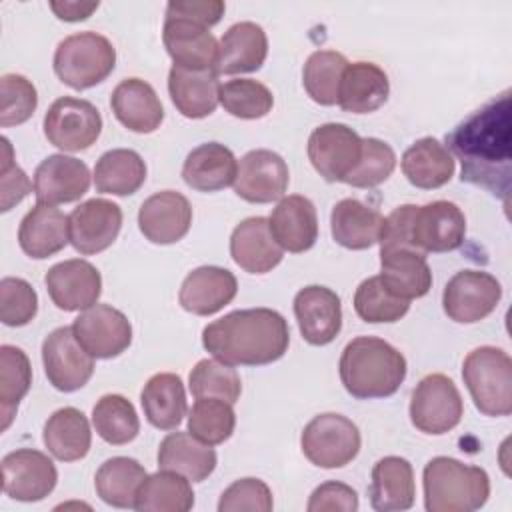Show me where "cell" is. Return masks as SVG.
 Instances as JSON below:
<instances>
[{"label":"cell","instance_id":"1","mask_svg":"<svg viewBox=\"0 0 512 512\" xmlns=\"http://www.w3.org/2000/svg\"><path fill=\"white\" fill-rule=\"evenodd\" d=\"M510 112V90H506L446 134V148L462 164L460 180L504 200L512 174Z\"/></svg>","mask_w":512,"mask_h":512},{"label":"cell","instance_id":"2","mask_svg":"<svg viewBox=\"0 0 512 512\" xmlns=\"http://www.w3.org/2000/svg\"><path fill=\"white\" fill-rule=\"evenodd\" d=\"M288 344V322L272 308L234 310L202 330V346L230 366L272 364L286 354Z\"/></svg>","mask_w":512,"mask_h":512},{"label":"cell","instance_id":"3","mask_svg":"<svg viewBox=\"0 0 512 512\" xmlns=\"http://www.w3.org/2000/svg\"><path fill=\"white\" fill-rule=\"evenodd\" d=\"M406 358L390 342L376 336L352 338L338 362L344 390L358 400L388 398L406 378Z\"/></svg>","mask_w":512,"mask_h":512},{"label":"cell","instance_id":"4","mask_svg":"<svg viewBox=\"0 0 512 512\" xmlns=\"http://www.w3.org/2000/svg\"><path fill=\"white\" fill-rule=\"evenodd\" d=\"M422 486L428 512H474L490 496L486 470L450 456L428 460L422 472Z\"/></svg>","mask_w":512,"mask_h":512},{"label":"cell","instance_id":"5","mask_svg":"<svg viewBox=\"0 0 512 512\" xmlns=\"http://www.w3.org/2000/svg\"><path fill=\"white\" fill-rule=\"evenodd\" d=\"M462 380L484 416H508L512 412V360L506 350L478 346L462 362Z\"/></svg>","mask_w":512,"mask_h":512},{"label":"cell","instance_id":"6","mask_svg":"<svg viewBox=\"0 0 512 512\" xmlns=\"http://www.w3.org/2000/svg\"><path fill=\"white\" fill-rule=\"evenodd\" d=\"M116 66L114 44L92 30L60 40L54 52V72L66 86L86 90L104 82Z\"/></svg>","mask_w":512,"mask_h":512},{"label":"cell","instance_id":"7","mask_svg":"<svg viewBox=\"0 0 512 512\" xmlns=\"http://www.w3.org/2000/svg\"><path fill=\"white\" fill-rule=\"evenodd\" d=\"M358 426L336 412L314 416L300 434L302 454L320 468H342L350 464L360 452Z\"/></svg>","mask_w":512,"mask_h":512},{"label":"cell","instance_id":"8","mask_svg":"<svg viewBox=\"0 0 512 512\" xmlns=\"http://www.w3.org/2000/svg\"><path fill=\"white\" fill-rule=\"evenodd\" d=\"M410 422L416 430L432 436L454 430L464 416L462 396L446 374L424 376L410 398Z\"/></svg>","mask_w":512,"mask_h":512},{"label":"cell","instance_id":"9","mask_svg":"<svg viewBox=\"0 0 512 512\" xmlns=\"http://www.w3.org/2000/svg\"><path fill=\"white\" fill-rule=\"evenodd\" d=\"M44 136L62 152L88 150L102 132L100 110L74 96H62L50 104L44 114Z\"/></svg>","mask_w":512,"mask_h":512},{"label":"cell","instance_id":"10","mask_svg":"<svg viewBox=\"0 0 512 512\" xmlns=\"http://www.w3.org/2000/svg\"><path fill=\"white\" fill-rule=\"evenodd\" d=\"M502 298V284L484 270H460L444 286V314L458 324H474L490 316Z\"/></svg>","mask_w":512,"mask_h":512},{"label":"cell","instance_id":"11","mask_svg":"<svg viewBox=\"0 0 512 512\" xmlns=\"http://www.w3.org/2000/svg\"><path fill=\"white\" fill-rule=\"evenodd\" d=\"M42 364L48 382L60 392L84 388L94 374V358L76 340L72 326H60L44 338Z\"/></svg>","mask_w":512,"mask_h":512},{"label":"cell","instance_id":"12","mask_svg":"<svg viewBox=\"0 0 512 512\" xmlns=\"http://www.w3.org/2000/svg\"><path fill=\"white\" fill-rule=\"evenodd\" d=\"M362 154V138L346 124L328 122L312 130L308 160L326 182H344Z\"/></svg>","mask_w":512,"mask_h":512},{"label":"cell","instance_id":"13","mask_svg":"<svg viewBox=\"0 0 512 512\" xmlns=\"http://www.w3.org/2000/svg\"><path fill=\"white\" fill-rule=\"evenodd\" d=\"M58 482L54 462L40 450L18 448L2 458V490L18 502L44 500Z\"/></svg>","mask_w":512,"mask_h":512},{"label":"cell","instance_id":"14","mask_svg":"<svg viewBox=\"0 0 512 512\" xmlns=\"http://www.w3.org/2000/svg\"><path fill=\"white\" fill-rule=\"evenodd\" d=\"M290 182L286 160L266 148L250 150L240 158L234 192L252 204H268L284 198Z\"/></svg>","mask_w":512,"mask_h":512},{"label":"cell","instance_id":"15","mask_svg":"<svg viewBox=\"0 0 512 512\" xmlns=\"http://www.w3.org/2000/svg\"><path fill=\"white\" fill-rule=\"evenodd\" d=\"M72 330L82 348L100 360L116 358L132 344L130 320L108 304H94L84 310L74 320Z\"/></svg>","mask_w":512,"mask_h":512},{"label":"cell","instance_id":"16","mask_svg":"<svg viewBox=\"0 0 512 512\" xmlns=\"http://www.w3.org/2000/svg\"><path fill=\"white\" fill-rule=\"evenodd\" d=\"M122 228V210L106 198H90L68 216L70 244L76 252L90 256L114 244Z\"/></svg>","mask_w":512,"mask_h":512},{"label":"cell","instance_id":"17","mask_svg":"<svg viewBox=\"0 0 512 512\" xmlns=\"http://www.w3.org/2000/svg\"><path fill=\"white\" fill-rule=\"evenodd\" d=\"M44 284L50 300L64 312L88 310L102 294V276L94 264L82 258H70L54 264Z\"/></svg>","mask_w":512,"mask_h":512},{"label":"cell","instance_id":"18","mask_svg":"<svg viewBox=\"0 0 512 512\" xmlns=\"http://www.w3.org/2000/svg\"><path fill=\"white\" fill-rule=\"evenodd\" d=\"M466 236L464 212L448 200H434L416 208L412 242L420 254L452 252Z\"/></svg>","mask_w":512,"mask_h":512},{"label":"cell","instance_id":"19","mask_svg":"<svg viewBox=\"0 0 512 512\" xmlns=\"http://www.w3.org/2000/svg\"><path fill=\"white\" fill-rule=\"evenodd\" d=\"M294 316L308 344L326 346L342 330L340 296L326 286H304L294 296Z\"/></svg>","mask_w":512,"mask_h":512},{"label":"cell","instance_id":"20","mask_svg":"<svg viewBox=\"0 0 512 512\" xmlns=\"http://www.w3.org/2000/svg\"><path fill=\"white\" fill-rule=\"evenodd\" d=\"M90 180L86 162L66 154H50L36 166L34 194L40 204H68L88 192Z\"/></svg>","mask_w":512,"mask_h":512},{"label":"cell","instance_id":"21","mask_svg":"<svg viewBox=\"0 0 512 512\" xmlns=\"http://www.w3.org/2000/svg\"><path fill=\"white\" fill-rule=\"evenodd\" d=\"M192 224V206L176 190H160L148 196L138 210V228L152 244H174L182 240Z\"/></svg>","mask_w":512,"mask_h":512},{"label":"cell","instance_id":"22","mask_svg":"<svg viewBox=\"0 0 512 512\" xmlns=\"http://www.w3.org/2000/svg\"><path fill=\"white\" fill-rule=\"evenodd\" d=\"M162 42L174 66L210 70L216 64L218 42L208 26L182 16H164Z\"/></svg>","mask_w":512,"mask_h":512},{"label":"cell","instance_id":"23","mask_svg":"<svg viewBox=\"0 0 512 512\" xmlns=\"http://www.w3.org/2000/svg\"><path fill=\"white\" fill-rule=\"evenodd\" d=\"M268 56V38L256 22H236L218 40L214 70L218 76L256 72Z\"/></svg>","mask_w":512,"mask_h":512},{"label":"cell","instance_id":"24","mask_svg":"<svg viewBox=\"0 0 512 512\" xmlns=\"http://www.w3.org/2000/svg\"><path fill=\"white\" fill-rule=\"evenodd\" d=\"M270 232L282 250L300 254L310 250L318 240V214L310 198L292 194L284 196L268 218Z\"/></svg>","mask_w":512,"mask_h":512},{"label":"cell","instance_id":"25","mask_svg":"<svg viewBox=\"0 0 512 512\" xmlns=\"http://www.w3.org/2000/svg\"><path fill=\"white\" fill-rule=\"evenodd\" d=\"M236 292L238 280L230 270L220 266H200L184 278L178 302L190 314L210 316L230 304Z\"/></svg>","mask_w":512,"mask_h":512},{"label":"cell","instance_id":"26","mask_svg":"<svg viewBox=\"0 0 512 512\" xmlns=\"http://www.w3.org/2000/svg\"><path fill=\"white\" fill-rule=\"evenodd\" d=\"M230 256L244 272L266 274L282 262L284 250L274 240L268 218L250 216L232 230Z\"/></svg>","mask_w":512,"mask_h":512},{"label":"cell","instance_id":"27","mask_svg":"<svg viewBox=\"0 0 512 512\" xmlns=\"http://www.w3.org/2000/svg\"><path fill=\"white\" fill-rule=\"evenodd\" d=\"M110 108L116 120L136 134H150L160 128L164 108L156 90L140 78H124L110 96Z\"/></svg>","mask_w":512,"mask_h":512},{"label":"cell","instance_id":"28","mask_svg":"<svg viewBox=\"0 0 512 512\" xmlns=\"http://www.w3.org/2000/svg\"><path fill=\"white\" fill-rule=\"evenodd\" d=\"M68 242V216L62 210L38 202L24 214L18 228V244L26 256L44 260L64 250Z\"/></svg>","mask_w":512,"mask_h":512},{"label":"cell","instance_id":"29","mask_svg":"<svg viewBox=\"0 0 512 512\" xmlns=\"http://www.w3.org/2000/svg\"><path fill=\"white\" fill-rule=\"evenodd\" d=\"M390 94L386 72L374 62H348L338 86V106L350 114H370L384 106Z\"/></svg>","mask_w":512,"mask_h":512},{"label":"cell","instance_id":"30","mask_svg":"<svg viewBox=\"0 0 512 512\" xmlns=\"http://www.w3.org/2000/svg\"><path fill=\"white\" fill-rule=\"evenodd\" d=\"M168 94L182 116L192 120L206 118L220 102V80L214 68L190 70L172 66L168 72Z\"/></svg>","mask_w":512,"mask_h":512},{"label":"cell","instance_id":"31","mask_svg":"<svg viewBox=\"0 0 512 512\" xmlns=\"http://www.w3.org/2000/svg\"><path fill=\"white\" fill-rule=\"evenodd\" d=\"M368 496L376 512L410 510L416 496L412 464L400 456L380 458L372 468Z\"/></svg>","mask_w":512,"mask_h":512},{"label":"cell","instance_id":"32","mask_svg":"<svg viewBox=\"0 0 512 512\" xmlns=\"http://www.w3.org/2000/svg\"><path fill=\"white\" fill-rule=\"evenodd\" d=\"M380 280L398 298H422L432 288V272L426 256L410 248L380 250Z\"/></svg>","mask_w":512,"mask_h":512},{"label":"cell","instance_id":"33","mask_svg":"<svg viewBox=\"0 0 512 512\" xmlns=\"http://www.w3.org/2000/svg\"><path fill=\"white\" fill-rule=\"evenodd\" d=\"M238 162L230 148L220 142L196 146L184 160L182 180L198 192H218L234 184Z\"/></svg>","mask_w":512,"mask_h":512},{"label":"cell","instance_id":"34","mask_svg":"<svg viewBox=\"0 0 512 512\" xmlns=\"http://www.w3.org/2000/svg\"><path fill=\"white\" fill-rule=\"evenodd\" d=\"M384 216L360 202L358 198H344L334 204L330 214V230L336 244L348 250H366L380 240Z\"/></svg>","mask_w":512,"mask_h":512},{"label":"cell","instance_id":"35","mask_svg":"<svg viewBox=\"0 0 512 512\" xmlns=\"http://www.w3.org/2000/svg\"><path fill=\"white\" fill-rule=\"evenodd\" d=\"M400 168L406 180L422 190H436L450 182L456 170L450 150L432 136L416 140L402 154Z\"/></svg>","mask_w":512,"mask_h":512},{"label":"cell","instance_id":"36","mask_svg":"<svg viewBox=\"0 0 512 512\" xmlns=\"http://www.w3.org/2000/svg\"><path fill=\"white\" fill-rule=\"evenodd\" d=\"M146 420L158 430H174L188 412L182 378L174 372H158L148 378L140 392Z\"/></svg>","mask_w":512,"mask_h":512},{"label":"cell","instance_id":"37","mask_svg":"<svg viewBox=\"0 0 512 512\" xmlns=\"http://www.w3.org/2000/svg\"><path fill=\"white\" fill-rule=\"evenodd\" d=\"M216 450L190 432H170L158 446V468L172 470L192 482L206 480L216 468Z\"/></svg>","mask_w":512,"mask_h":512},{"label":"cell","instance_id":"38","mask_svg":"<svg viewBox=\"0 0 512 512\" xmlns=\"http://www.w3.org/2000/svg\"><path fill=\"white\" fill-rule=\"evenodd\" d=\"M42 440L48 452L60 462L82 460L92 444L90 422L82 410L66 406L48 416Z\"/></svg>","mask_w":512,"mask_h":512},{"label":"cell","instance_id":"39","mask_svg":"<svg viewBox=\"0 0 512 512\" xmlns=\"http://www.w3.org/2000/svg\"><path fill=\"white\" fill-rule=\"evenodd\" d=\"M92 178L102 194L130 196L146 182V162L136 150L112 148L98 158Z\"/></svg>","mask_w":512,"mask_h":512},{"label":"cell","instance_id":"40","mask_svg":"<svg viewBox=\"0 0 512 512\" xmlns=\"http://www.w3.org/2000/svg\"><path fill=\"white\" fill-rule=\"evenodd\" d=\"M194 506L190 480L172 470H158L144 478L136 492L138 512H188Z\"/></svg>","mask_w":512,"mask_h":512},{"label":"cell","instance_id":"41","mask_svg":"<svg viewBox=\"0 0 512 512\" xmlns=\"http://www.w3.org/2000/svg\"><path fill=\"white\" fill-rule=\"evenodd\" d=\"M146 468L128 456H114L100 464L94 488L102 502L114 508H134L136 492L146 478Z\"/></svg>","mask_w":512,"mask_h":512},{"label":"cell","instance_id":"42","mask_svg":"<svg viewBox=\"0 0 512 512\" xmlns=\"http://www.w3.org/2000/svg\"><path fill=\"white\" fill-rule=\"evenodd\" d=\"M32 386V366L26 352L12 344L0 346V412L6 430L18 410L20 400Z\"/></svg>","mask_w":512,"mask_h":512},{"label":"cell","instance_id":"43","mask_svg":"<svg viewBox=\"0 0 512 512\" xmlns=\"http://www.w3.org/2000/svg\"><path fill=\"white\" fill-rule=\"evenodd\" d=\"M92 426L96 434L112 446L128 444L140 432L136 408L122 394H106L94 404Z\"/></svg>","mask_w":512,"mask_h":512},{"label":"cell","instance_id":"44","mask_svg":"<svg viewBox=\"0 0 512 512\" xmlns=\"http://www.w3.org/2000/svg\"><path fill=\"white\" fill-rule=\"evenodd\" d=\"M346 66V56L336 50L312 52L302 70L306 94L320 106H334L338 102V86Z\"/></svg>","mask_w":512,"mask_h":512},{"label":"cell","instance_id":"45","mask_svg":"<svg viewBox=\"0 0 512 512\" xmlns=\"http://www.w3.org/2000/svg\"><path fill=\"white\" fill-rule=\"evenodd\" d=\"M236 428V414L230 402L220 398H196L188 414V432L204 444L226 442Z\"/></svg>","mask_w":512,"mask_h":512},{"label":"cell","instance_id":"46","mask_svg":"<svg viewBox=\"0 0 512 512\" xmlns=\"http://www.w3.org/2000/svg\"><path fill=\"white\" fill-rule=\"evenodd\" d=\"M188 388L194 398H220L230 404L238 402L242 394V382L234 366L216 358L196 362L188 376Z\"/></svg>","mask_w":512,"mask_h":512},{"label":"cell","instance_id":"47","mask_svg":"<svg viewBox=\"0 0 512 512\" xmlns=\"http://www.w3.org/2000/svg\"><path fill=\"white\" fill-rule=\"evenodd\" d=\"M356 314L370 324L398 322L410 310V302L394 296L380 276H370L362 280L354 292Z\"/></svg>","mask_w":512,"mask_h":512},{"label":"cell","instance_id":"48","mask_svg":"<svg viewBox=\"0 0 512 512\" xmlns=\"http://www.w3.org/2000/svg\"><path fill=\"white\" fill-rule=\"evenodd\" d=\"M220 104L236 118L258 120L272 110L274 96L268 86L258 80L234 78L220 84Z\"/></svg>","mask_w":512,"mask_h":512},{"label":"cell","instance_id":"49","mask_svg":"<svg viewBox=\"0 0 512 512\" xmlns=\"http://www.w3.org/2000/svg\"><path fill=\"white\" fill-rule=\"evenodd\" d=\"M396 168V154L390 144L378 138H362V154L344 184L354 188H374L390 178Z\"/></svg>","mask_w":512,"mask_h":512},{"label":"cell","instance_id":"50","mask_svg":"<svg viewBox=\"0 0 512 512\" xmlns=\"http://www.w3.org/2000/svg\"><path fill=\"white\" fill-rule=\"evenodd\" d=\"M2 106L0 126L10 128L30 120L38 106V92L34 84L22 74H4L0 80Z\"/></svg>","mask_w":512,"mask_h":512},{"label":"cell","instance_id":"51","mask_svg":"<svg viewBox=\"0 0 512 512\" xmlns=\"http://www.w3.org/2000/svg\"><path fill=\"white\" fill-rule=\"evenodd\" d=\"M38 312V294L30 282L16 276L0 280V320L6 326H26Z\"/></svg>","mask_w":512,"mask_h":512},{"label":"cell","instance_id":"52","mask_svg":"<svg viewBox=\"0 0 512 512\" xmlns=\"http://www.w3.org/2000/svg\"><path fill=\"white\" fill-rule=\"evenodd\" d=\"M272 506V492L260 478H240L232 482L218 500V512H270Z\"/></svg>","mask_w":512,"mask_h":512},{"label":"cell","instance_id":"53","mask_svg":"<svg viewBox=\"0 0 512 512\" xmlns=\"http://www.w3.org/2000/svg\"><path fill=\"white\" fill-rule=\"evenodd\" d=\"M0 178H2V208L0 210L8 212L12 206L22 202L30 194L32 184H30L26 172L14 162L12 144H10V140L6 136L2 138V170H0Z\"/></svg>","mask_w":512,"mask_h":512},{"label":"cell","instance_id":"54","mask_svg":"<svg viewBox=\"0 0 512 512\" xmlns=\"http://www.w3.org/2000/svg\"><path fill=\"white\" fill-rule=\"evenodd\" d=\"M416 208H418L416 204H402V206H396L384 218L382 234H380V240H378L380 250H394V248L416 250L414 242H412V224H414Z\"/></svg>","mask_w":512,"mask_h":512},{"label":"cell","instance_id":"55","mask_svg":"<svg viewBox=\"0 0 512 512\" xmlns=\"http://www.w3.org/2000/svg\"><path fill=\"white\" fill-rule=\"evenodd\" d=\"M308 512H356L358 510V494L352 486L338 482V480H328L314 488L310 494V500L306 504Z\"/></svg>","mask_w":512,"mask_h":512},{"label":"cell","instance_id":"56","mask_svg":"<svg viewBox=\"0 0 512 512\" xmlns=\"http://www.w3.org/2000/svg\"><path fill=\"white\" fill-rule=\"evenodd\" d=\"M226 4L220 0H178V2H168L166 14L172 16H182L188 20H194L204 26H214L220 22L224 16Z\"/></svg>","mask_w":512,"mask_h":512},{"label":"cell","instance_id":"57","mask_svg":"<svg viewBox=\"0 0 512 512\" xmlns=\"http://www.w3.org/2000/svg\"><path fill=\"white\" fill-rule=\"evenodd\" d=\"M100 2H78V0H66V2H50V10L64 22H80L86 20L94 10H98Z\"/></svg>","mask_w":512,"mask_h":512}]
</instances>
